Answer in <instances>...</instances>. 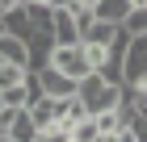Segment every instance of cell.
Segmentation results:
<instances>
[{"label": "cell", "instance_id": "9c48e42d", "mask_svg": "<svg viewBox=\"0 0 147 142\" xmlns=\"http://www.w3.org/2000/svg\"><path fill=\"white\" fill-rule=\"evenodd\" d=\"M25 75H30V67H21V63H4V59H0V92L21 88V84H25Z\"/></svg>", "mask_w": 147, "mask_h": 142}, {"label": "cell", "instance_id": "7a4b0ae2", "mask_svg": "<svg viewBox=\"0 0 147 142\" xmlns=\"http://www.w3.org/2000/svg\"><path fill=\"white\" fill-rule=\"evenodd\" d=\"M51 67H59V71L71 75V79H84V75L92 71L80 42H55V46H51Z\"/></svg>", "mask_w": 147, "mask_h": 142}, {"label": "cell", "instance_id": "30bf717a", "mask_svg": "<svg viewBox=\"0 0 147 142\" xmlns=\"http://www.w3.org/2000/svg\"><path fill=\"white\" fill-rule=\"evenodd\" d=\"M122 33V25L113 21H92V29H84V38L80 42H101V46H113V38Z\"/></svg>", "mask_w": 147, "mask_h": 142}, {"label": "cell", "instance_id": "7c38bea8", "mask_svg": "<svg viewBox=\"0 0 147 142\" xmlns=\"http://www.w3.org/2000/svg\"><path fill=\"white\" fill-rule=\"evenodd\" d=\"M71 138H76V142H97V138H101V125H97V117L88 113L84 121H76V125H71Z\"/></svg>", "mask_w": 147, "mask_h": 142}, {"label": "cell", "instance_id": "6da1fadb", "mask_svg": "<svg viewBox=\"0 0 147 142\" xmlns=\"http://www.w3.org/2000/svg\"><path fill=\"white\" fill-rule=\"evenodd\" d=\"M122 84L126 88H147V33H130L122 59Z\"/></svg>", "mask_w": 147, "mask_h": 142}, {"label": "cell", "instance_id": "ba28073f", "mask_svg": "<svg viewBox=\"0 0 147 142\" xmlns=\"http://www.w3.org/2000/svg\"><path fill=\"white\" fill-rule=\"evenodd\" d=\"M92 9H97V21H113V25H122L126 17H130V9H135V4H130V0H97Z\"/></svg>", "mask_w": 147, "mask_h": 142}, {"label": "cell", "instance_id": "3957f363", "mask_svg": "<svg viewBox=\"0 0 147 142\" xmlns=\"http://www.w3.org/2000/svg\"><path fill=\"white\" fill-rule=\"evenodd\" d=\"M38 79H42V92L46 96H55V100H67V96H76V88H80V79H71V75H63L59 67H38Z\"/></svg>", "mask_w": 147, "mask_h": 142}, {"label": "cell", "instance_id": "277c9868", "mask_svg": "<svg viewBox=\"0 0 147 142\" xmlns=\"http://www.w3.org/2000/svg\"><path fill=\"white\" fill-rule=\"evenodd\" d=\"M0 25H4L9 33H17V38H25V42H30V38L38 33V25H34V13H30V4L4 9V13H0Z\"/></svg>", "mask_w": 147, "mask_h": 142}, {"label": "cell", "instance_id": "e0dca14e", "mask_svg": "<svg viewBox=\"0 0 147 142\" xmlns=\"http://www.w3.org/2000/svg\"><path fill=\"white\" fill-rule=\"evenodd\" d=\"M84 4H97V0H84Z\"/></svg>", "mask_w": 147, "mask_h": 142}, {"label": "cell", "instance_id": "5b68a950", "mask_svg": "<svg viewBox=\"0 0 147 142\" xmlns=\"http://www.w3.org/2000/svg\"><path fill=\"white\" fill-rule=\"evenodd\" d=\"M51 33H55V42H80V21H76V13H71V4H59L55 9Z\"/></svg>", "mask_w": 147, "mask_h": 142}, {"label": "cell", "instance_id": "4fadbf2b", "mask_svg": "<svg viewBox=\"0 0 147 142\" xmlns=\"http://www.w3.org/2000/svg\"><path fill=\"white\" fill-rule=\"evenodd\" d=\"M126 33H147V9H130V17L122 21Z\"/></svg>", "mask_w": 147, "mask_h": 142}, {"label": "cell", "instance_id": "52a82bcc", "mask_svg": "<svg viewBox=\"0 0 147 142\" xmlns=\"http://www.w3.org/2000/svg\"><path fill=\"white\" fill-rule=\"evenodd\" d=\"M0 59H4V63H21V67H30V42L4 29V33H0Z\"/></svg>", "mask_w": 147, "mask_h": 142}, {"label": "cell", "instance_id": "5bb4252c", "mask_svg": "<svg viewBox=\"0 0 147 142\" xmlns=\"http://www.w3.org/2000/svg\"><path fill=\"white\" fill-rule=\"evenodd\" d=\"M17 4H25V0H0V13H4V9H17Z\"/></svg>", "mask_w": 147, "mask_h": 142}, {"label": "cell", "instance_id": "8992f818", "mask_svg": "<svg viewBox=\"0 0 147 142\" xmlns=\"http://www.w3.org/2000/svg\"><path fill=\"white\" fill-rule=\"evenodd\" d=\"M59 109H63V100L55 96H34L30 105H25V113H30V121H34V130H42V125H51V121H59Z\"/></svg>", "mask_w": 147, "mask_h": 142}, {"label": "cell", "instance_id": "9a60e30c", "mask_svg": "<svg viewBox=\"0 0 147 142\" xmlns=\"http://www.w3.org/2000/svg\"><path fill=\"white\" fill-rule=\"evenodd\" d=\"M130 4H135V9H147V0H130Z\"/></svg>", "mask_w": 147, "mask_h": 142}, {"label": "cell", "instance_id": "8fae6325", "mask_svg": "<svg viewBox=\"0 0 147 142\" xmlns=\"http://www.w3.org/2000/svg\"><path fill=\"white\" fill-rule=\"evenodd\" d=\"M30 142H71V125H67V121H51V125L34 130Z\"/></svg>", "mask_w": 147, "mask_h": 142}, {"label": "cell", "instance_id": "2e32d148", "mask_svg": "<svg viewBox=\"0 0 147 142\" xmlns=\"http://www.w3.org/2000/svg\"><path fill=\"white\" fill-rule=\"evenodd\" d=\"M38 4H55V0H38Z\"/></svg>", "mask_w": 147, "mask_h": 142}]
</instances>
